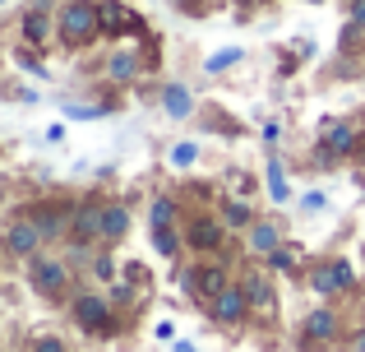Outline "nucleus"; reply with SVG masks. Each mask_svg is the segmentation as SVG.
<instances>
[{
  "label": "nucleus",
  "instance_id": "nucleus-17",
  "mask_svg": "<svg viewBox=\"0 0 365 352\" xmlns=\"http://www.w3.org/2000/svg\"><path fill=\"white\" fill-rule=\"evenodd\" d=\"M329 144L338 149V154H342V149H351V126H333L329 130Z\"/></svg>",
  "mask_w": 365,
  "mask_h": 352
},
{
  "label": "nucleus",
  "instance_id": "nucleus-26",
  "mask_svg": "<svg viewBox=\"0 0 365 352\" xmlns=\"http://www.w3.org/2000/svg\"><path fill=\"white\" fill-rule=\"evenodd\" d=\"M111 273H116V264H111V260H98V278L111 283Z\"/></svg>",
  "mask_w": 365,
  "mask_h": 352
},
{
  "label": "nucleus",
  "instance_id": "nucleus-14",
  "mask_svg": "<svg viewBox=\"0 0 365 352\" xmlns=\"http://www.w3.org/2000/svg\"><path fill=\"white\" fill-rule=\"evenodd\" d=\"M268 186H273V199H287V176H282V163H268Z\"/></svg>",
  "mask_w": 365,
  "mask_h": 352
},
{
  "label": "nucleus",
  "instance_id": "nucleus-20",
  "mask_svg": "<svg viewBox=\"0 0 365 352\" xmlns=\"http://www.w3.org/2000/svg\"><path fill=\"white\" fill-rule=\"evenodd\" d=\"M111 74H116V79L134 74V56H116V61H111Z\"/></svg>",
  "mask_w": 365,
  "mask_h": 352
},
{
  "label": "nucleus",
  "instance_id": "nucleus-25",
  "mask_svg": "<svg viewBox=\"0 0 365 352\" xmlns=\"http://www.w3.org/2000/svg\"><path fill=\"white\" fill-rule=\"evenodd\" d=\"M245 292H250V297H255V301H268V292H264V283H259V278H255V283H250V288H245Z\"/></svg>",
  "mask_w": 365,
  "mask_h": 352
},
{
  "label": "nucleus",
  "instance_id": "nucleus-27",
  "mask_svg": "<svg viewBox=\"0 0 365 352\" xmlns=\"http://www.w3.org/2000/svg\"><path fill=\"white\" fill-rule=\"evenodd\" d=\"M33 352H65V348H61V343H56V338H42V343H37Z\"/></svg>",
  "mask_w": 365,
  "mask_h": 352
},
{
  "label": "nucleus",
  "instance_id": "nucleus-1",
  "mask_svg": "<svg viewBox=\"0 0 365 352\" xmlns=\"http://www.w3.org/2000/svg\"><path fill=\"white\" fill-rule=\"evenodd\" d=\"M98 28H102V14H98V9H88V5H65V14H61V33L70 37V42H88Z\"/></svg>",
  "mask_w": 365,
  "mask_h": 352
},
{
  "label": "nucleus",
  "instance_id": "nucleus-15",
  "mask_svg": "<svg viewBox=\"0 0 365 352\" xmlns=\"http://www.w3.org/2000/svg\"><path fill=\"white\" fill-rule=\"evenodd\" d=\"M46 28H51V24H46L42 14H28V19H24V33L33 37V42H42V37H46Z\"/></svg>",
  "mask_w": 365,
  "mask_h": 352
},
{
  "label": "nucleus",
  "instance_id": "nucleus-12",
  "mask_svg": "<svg viewBox=\"0 0 365 352\" xmlns=\"http://www.w3.org/2000/svg\"><path fill=\"white\" fill-rule=\"evenodd\" d=\"M204 278H199V288L208 292V297H217V292H227V278H222V269H199Z\"/></svg>",
  "mask_w": 365,
  "mask_h": 352
},
{
  "label": "nucleus",
  "instance_id": "nucleus-11",
  "mask_svg": "<svg viewBox=\"0 0 365 352\" xmlns=\"http://www.w3.org/2000/svg\"><path fill=\"white\" fill-rule=\"evenodd\" d=\"M74 227H79V236H102V213L98 208H79Z\"/></svg>",
  "mask_w": 365,
  "mask_h": 352
},
{
  "label": "nucleus",
  "instance_id": "nucleus-6",
  "mask_svg": "<svg viewBox=\"0 0 365 352\" xmlns=\"http://www.w3.org/2000/svg\"><path fill=\"white\" fill-rule=\"evenodd\" d=\"M347 278H351L347 264H329V269L314 273V288H319V292H338V288H347Z\"/></svg>",
  "mask_w": 365,
  "mask_h": 352
},
{
  "label": "nucleus",
  "instance_id": "nucleus-23",
  "mask_svg": "<svg viewBox=\"0 0 365 352\" xmlns=\"http://www.w3.org/2000/svg\"><path fill=\"white\" fill-rule=\"evenodd\" d=\"M190 158H195V149H190V144H180V149H171V163H180V167H185V163H190Z\"/></svg>",
  "mask_w": 365,
  "mask_h": 352
},
{
  "label": "nucleus",
  "instance_id": "nucleus-18",
  "mask_svg": "<svg viewBox=\"0 0 365 352\" xmlns=\"http://www.w3.org/2000/svg\"><path fill=\"white\" fill-rule=\"evenodd\" d=\"M153 223H158V227L171 223V199H158V204H153Z\"/></svg>",
  "mask_w": 365,
  "mask_h": 352
},
{
  "label": "nucleus",
  "instance_id": "nucleus-9",
  "mask_svg": "<svg viewBox=\"0 0 365 352\" xmlns=\"http://www.w3.org/2000/svg\"><path fill=\"white\" fill-rule=\"evenodd\" d=\"M250 246H255V251H264V255H273V251H277V227L259 223V227H255V236H250Z\"/></svg>",
  "mask_w": 365,
  "mask_h": 352
},
{
  "label": "nucleus",
  "instance_id": "nucleus-7",
  "mask_svg": "<svg viewBox=\"0 0 365 352\" xmlns=\"http://www.w3.org/2000/svg\"><path fill=\"white\" fill-rule=\"evenodd\" d=\"M79 320L88 329H107V306L98 297H79Z\"/></svg>",
  "mask_w": 365,
  "mask_h": 352
},
{
  "label": "nucleus",
  "instance_id": "nucleus-22",
  "mask_svg": "<svg viewBox=\"0 0 365 352\" xmlns=\"http://www.w3.org/2000/svg\"><path fill=\"white\" fill-rule=\"evenodd\" d=\"M245 218H250V208H245V204H232V208H227V223H232V227H236V223H245Z\"/></svg>",
  "mask_w": 365,
  "mask_h": 352
},
{
  "label": "nucleus",
  "instance_id": "nucleus-8",
  "mask_svg": "<svg viewBox=\"0 0 365 352\" xmlns=\"http://www.w3.org/2000/svg\"><path fill=\"white\" fill-rule=\"evenodd\" d=\"M125 227H130V213H125L120 204L116 208H102V236H111V241H116Z\"/></svg>",
  "mask_w": 365,
  "mask_h": 352
},
{
  "label": "nucleus",
  "instance_id": "nucleus-28",
  "mask_svg": "<svg viewBox=\"0 0 365 352\" xmlns=\"http://www.w3.org/2000/svg\"><path fill=\"white\" fill-rule=\"evenodd\" d=\"M351 19H356V24H365V0H356V5H351Z\"/></svg>",
  "mask_w": 365,
  "mask_h": 352
},
{
  "label": "nucleus",
  "instance_id": "nucleus-5",
  "mask_svg": "<svg viewBox=\"0 0 365 352\" xmlns=\"http://www.w3.org/2000/svg\"><path fill=\"white\" fill-rule=\"evenodd\" d=\"M213 311H217V320H241L245 316V297L227 288V292H217V297H213Z\"/></svg>",
  "mask_w": 365,
  "mask_h": 352
},
{
  "label": "nucleus",
  "instance_id": "nucleus-19",
  "mask_svg": "<svg viewBox=\"0 0 365 352\" xmlns=\"http://www.w3.org/2000/svg\"><path fill=\"white\" fill-rule=\"evenodd\" d=\"M158 251H162V255H176V232L158 227Z\"/></svg>",
  "mask_w": 365,
  "mask_h": 352
},
{
  "label": "nucleus",
  "instance_id": "nucleus-3",
  "mask_svg": "<svg viewBox=\"0 0 365 352\" xmlns=\"http://www.w3.org/2000/svg\"><path fill=\"white\" fill-rule=\"evenodd\" d=\"M37 241H42V227H37V223H14V227H9V251H14V255H33Z\"/></svg>",
  "mask_w": 365,
  "mask_h": 352
},
{
  "label": "nucleus",
  "instance_id": "nucleus-13",
  "mask_svg": "<svg viewBox=\"0 0 365 352\" xmlns=\"http://www.w3.org/2000/svg\"><path fill=\"white\" fill-rule=\"evenodd\" d=\"M167 111L171 116H185L190 111V93L185 89H167Z\"/></svg>",
  "mask_w": 365,
  "mask_h": 352
},
{
  "label": "nucleus",
  "instance_id": "nucleus-30",
  "mask_svg": "<svg viewBox=\"0 0 365 352\" xmlns=\"http://www.w3.org/2000/svg\"><path fill=\"white\" fill-rule=\"evenodd\" d=\"M356 352H365V334H361V338H356Z\"/></svg>",
  "mask_w": 365,
  "mask_h": 352
},
{
  "label": "nucleus",
  "instance_id": "nucleus-2",
  "mask_svg": "<svg viewBox=\"0 0 365 352\" xmlns=\"http://www.w3.org/2000/svg\"><path fill=\"white\" fill-rule=\"evenodd\" d=\"M33 288L46 292V297H56V292L65 288V269L56 260H33Z\"/></svg>",
  "mask_w": 365,
  "mask_h": 352
},
{
  "label": "nucleus",
  "instance_id": "nucleus-16",
  "mask_svg": "<svg viewBox=\"0 0 365 352\" xmlns=\"http://www.w3.org/2000/svg\"><path fill=\"white\" fill-rule=\"evenodd\" d=\"M190 241H195V246H204V251H208V246H217V227H213V223H199Z\"/></svg>",
  "mask_w": 365,
  "mask_h": 352
},
{
  "label": "nucleus",
  "instance_id": "nucleus-4",
  "mask_svg": "<svg viewBox=\"0 0 365 352\" xmlns=\"http://www.w3.org/2000/svg\"><path fill=\"white\" fill-rule=\"evenodd\" d=\"M98 14H102V28H107V33H134V28H139V19H134L125 5H111V0L98 9Z\"/></svg>",
  "mask_w": 365,
  "mask_h": 352
},
{
  "label": "nucleus",
  "instance_id": "nucleus-29",
  "mask_svg": "<svg viewBox=\"0 0 365 352\" xmlns=\"http://www.w3.org/2000/svg\"><path fill=\"white\" fill-rule=\"evenodd\" d=\"M176 352H195V348H190V343H176Z\"/></svg>",
  "mask_w": 365,
  "mask_h": 352
},
{
  "label": "nucleus",
  "instance_id": "nucleus-24",
  "mask_svg": "<svg viewBox=\"0 0 365 352\" xmlns=\"http://www.w3.org/2000/svg\"><path fill=\"white\" fill-rule=\"evenodd\" d=\"M236 61V51H222V56H213V61H208V70H222V65H232Z\"/></svg>",
  "mask_w": 365,
  "mask_h": 352
},
{
  "label": "nucleus",
  "instance_id": "nucleus-21",
  "mask_svg": "<svg viewBox=\"0 0 365 352\" xmlns=\"http://www.w3.org/2000/svg\"><path fill=\"white\" fill-rule=\"evenodd\" d=\"M37 227H42V236H56V232H61V218L42 213V218H37Z\"/></svg>",
  "mask_w": 365,
  "mask_h": 352
},
{
  "label": "nucleus",
  "instance_id": "nucleus-10",
  "mask_svg": "<svg viewBox=\"0 0 365 352\" xmlns=\"http://www.w3.org/2000/svg\"><path fill=\"white\" fill-rule=\"evenodd\" d=\"M329 334H333V311H314L305 325V338H329Z\"/></svg>",
  "mask_w": 365,
  "mask_h": 352
}]
</instances>
